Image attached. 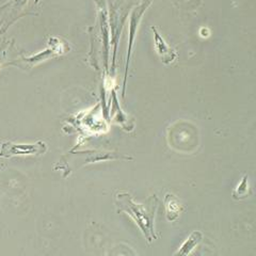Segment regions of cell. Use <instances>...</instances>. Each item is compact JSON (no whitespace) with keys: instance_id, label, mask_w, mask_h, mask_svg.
<instances>
[{"instance_id":"cell-1","label":"cell","mask_w":256,"mask_h":256,"mask_svg":"<svg viewBox=\"0 0 256 256\" xmlns=\"http://www.w3.org/2000/svg\"><path fill=\"white\" fill-rule=\"evenodd\" d=\"M116 204L120 210L127 212L138 224V226L146 236L148 242L155 239L154 235V218L157 210V205L152 208L144 207L142 204H136L134 200L127 194H121L116 196Z\"/></svg>"},{"instance_id":"cell-3","label":"cell","mask_w":256,"mask_h":256,"mask_svg":"<svg viewBox=\"0 0 256 256\" xmlns=\"http://www.w3.org/2000/svg\"><path fill=\"white\" fill-rule=\"evenodd\" d=\"M38 150V146H14L12 148V152L11 153H14L15 154H20V153H22V154H26V153H34V152Z\"/></svg>"},{"instance_id":"cell-2","label":"cell","mask_w":256,"mask_h":256,"mask_svg":"<svg viewBox=\"0 0 256 256\" xmlns=\"http://www.w3.org/2000/svg\"><path fill=\"white\" fill-rule=\"evenodd\" d=\"M203 238H204V235L202 232L200 230L192 232L190 236L185 240V242L180 246L178 251L176 252L173 256H189V254L202 242Z\"/></svg>"}]
</instances>
